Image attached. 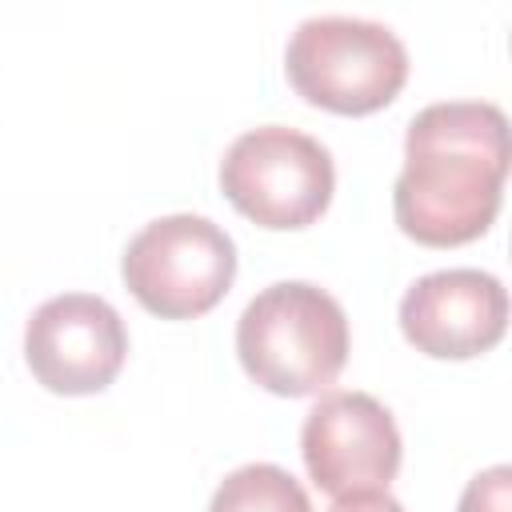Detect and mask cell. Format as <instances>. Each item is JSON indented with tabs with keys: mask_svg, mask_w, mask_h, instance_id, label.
<instances>
[{
	"mask_svg": "<svg viewBox=\"0 0 512 512\" xmlns=\"http://www.w3.org/2000/svg\"><path fill=\"white\" fill-rule=\"evenodd\" d=\"M508 120L488 100H440L412 116L392 212L408 240L456 248L480 240L504 200Z\"/></svg>",
	"mask_w": 512,
	"mask_h": 512,
	"instance_id": "6da1fadb",
	"label": "cell"
},
{
	"mask_svg": "<svg viewBox=\"0 0 512 512\" xmlns=\"http://www.w3.org/2000/svg\"><path fill=\"white\" fill-rule=\"evenodd\" d=\"M236 356L272 396L324 392L348 360V316L308 280H276L236 320Z\"/></svg>",
	"mask_w": 512,
	"mask_h": 512,
	"instance_id": "7a4b0ae2",
	"label": "cell"
},
{
	"mask_svg": "<svg viewBox=\"0 0 512 512\" xmlns=\"http://www.w3.org/2000/svg\"><path fill=\"white\" fill-rule=\"evenodd\" d=\"M284 72L308 104L340 116H368L400 96L408 48L380 20L308 16L284 48Z\"/></svg>",
	"mask_w": 512,
	"mask_h": 512,
	"instance_id": "3957f363",
	"label": "cell"
},
{
	"mask_svg": "<svg viewBox=\"0 0 512 512\" xmlns=\"http://www.w3.org/2000/svg\"><path fill=\"white\" fill-rule=\"evenodd\" d=\"M220 188L232 208L260 228H308L332 204L336 164L316 136L264 124L228 144L220 160Z\"/></svg>",
	"mask_w": 512,
	"mask_h": 512,
	"instance_id": "277c9868",
	"label": "cell"
},
{
	"mask_svg": "<svg viewBox=\"0 0 512 512\" xmlns=\"http://www.w3.org/2000/svg\"><path fill=\"white\" fill-rule=\"evenodd\" d=\"M120 276L152 316L196 320L228 296L236 280V244L208 216L172 212L128 240Z\"/></svg>",
	"mask_w": 512,
	"mask_h": 512,
	"instance_id": "5b68a950",
	"label": "cell"
},
{
	"mask_svg": "<svg viewBox=\"0 0 512 512\" xmlns=\"http://www.w3.org/2000/svg\"><path fill=\"white\" fill-rule=\"evenodd\" d=\"M128 356V328L120 312L92 292H64L44 300L24 328V360L32 376L56 396L104 392Z\"/></svg>",
	"mask_w": 512,
	"mask_h": 512,
	"instance_id": "8992f818",
	"label": "cell"
},
{
	"mask_svg": "<svg viewBox=\"0 0 512 512\" xmlns=\"http://www.w3.org/2000/svg\"><path fill=\"white\" fill-rule=\"evenodd\" d=\"M300 456L328 496L388 488L400 472V428L368 392H324L300 428Z\"/></svg>",
	"mask_w": 512,
	"mask_h": 512,
	"instance_id": "52a82bcc",
	"label": "cell"
},
{
	"mask_svg": "<svg viewBox=\"0 0 512 512\" xmlns=\"http://www.w3.org/2000/svg\"><path fill=\"white\" fill-rule=\"evenodd\" d=\"M508 292L484 268H440L400 296L404 340L432 360H472L500 344Z\"/></svg>",
	"mask_w": 512,
	"mask_h": 512,
	"instance_id": "ba28073f",
	"label": "cell"
},
{
	"mask_svg": "<svg viewBox=\"0 0 512 512\" xmlns=\"http://www.w3.org/2000/svg\"><path fill=\"white\" fill-rule=\"evenodd\" d=\"M208 512H312V500L288 468L244 464L216 484Z\"/></svg>",
	"mask_w": 512,
	"mask_h": 512,
	"instance_id": "9c48e42d",
	"label": "cell"
},
{
	"mask_svg": "<svg viewBox=\"0 0 512 512\" xmlns=\"http://www.w3.org/2000/svg\"><path fill=\"white\" fill-rule=\"evenodd\" d=\"M456 512H512V468L496 464L468 480Z\"/></svg>",
	"mask_w": 512,
	"mask_h": 512,
	"instance_id": "30bf717a",
	"label": "cell"
},
{
	"mask_svg": "<svg viewBox=\"0 0 512 512\" xmlns=\"http://www.w3.org/2000/svg\"><path fill=\"white\" fill-rule=\"evenodd\" d=\"M328 512H404V504L396 496H388V488H376V492H348V496H336Z\"/></svg>",
	"mask_w": 512,
	"mask_h": 512,
	"instance_id": "8fae6325",
	"label": "cell"
}]
</instances>
